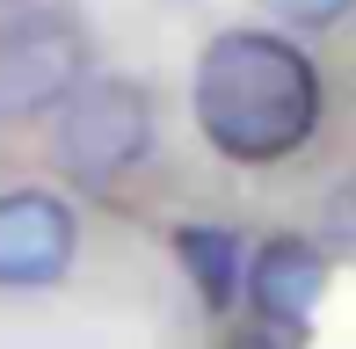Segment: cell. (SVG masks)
I'll return each instance as SVG.
<instances>
[{"mask_svg": "<svg viewBox=\"0 0 356 349\" xmlns=\"http://www.w3.org/2000/svg\"><path fill=\"white\" fill-rule=\"evenodd\" d=\"M189 102H197V131L240 168L291 161L327 117L320 66L277 29H218L197 58Z\"/></svg>", "mask_w": 356, "mask_h": 349, "instance_id": "1", "label": "cell"}, {"mask_svg": "<svg viewBox=\"0 0 356 349\" xmlns=\"http://www.w3.org/2000/svg\"><path fill=\"white\" fill-rule=\"evenodd\" d=\"M51 117H58L51 124L58 168H66L73 182H88V189L131 174L145 161V146H153V95H145L138 81H124V73H95V81H80Z\"/></svg>", "mask_w": 356, "mask_h": 349, "instance_id": "2", "label": "cell"}, {"mask_svg": "<svg viewBox=\"0 0 356 349\" xmlns=\"http://www.w3.org/2000/svg\"><path fill=\"white\" fill-rule=\"evenodd\" d=\"M88 81V37L66 15H22L0 37V109H58L66 95Z\"/></svg>", "mask_w": 356, "mask_h": 349, "instance_id": "3", "label": "cell"}, {"mask_svg": "<svg viewBox=\"0 0 356 349\" xmlns=\"http://www.w3.org/2000/svg\"><path fill=\"white\" fill-rule=\"evenodd\" d=\"M80 218L51 189H15L0 197V291H44L73 269Z\"/></svg>", "mask_w": 356, "mask_h": 349, "instance_id": "4", "label": "cell"}, {"mask_svg": "<svg viewBox=\"0 0 356 349\" xmlns=\"http://www.w3.org/2000/svg\"><path fill=\"white\" fill-rule=\"evenodd\" d=\"M320 291H327V247L305 241V233H277L248 255V277H240V298L254 306V320L298 335L320 313Z\"/></svg>", "mask_w": 356, "mask_h": 349, "instance_id": "5", "label": "cell"}, {"mask_svg": "<svg viewBox=\"0 0 356 349\" xmlns=\"http://www.w3.org/2000/svg\"><path fill=\"white\" fill-rule=\"evenodd\" d=\"M175 255H182L189 284L211 313H225L240 298V277H248V255H240V233L233 226H175Z\"/></svg>", "mask_w": 356, "mask_h": 349, "instance_id": "6", "label": "cell"}, {"mask_svg": "<svg viewBox=\"0 0 356 349\" xmlns=\"http://www.w3.org/2000/svg\"><path fill=\"white\" fill-rule=\"evenodd\" d=\"M320 247L342 255V262H356V174L327 197V211H320Z\"/></svg>", "mask_w": 356, "mask_h": 349, "instance_id": "7", "label": "cell"}, {"mask_svg": "<svg viewBox=\"0 0 356 349\" xmlns=\"http://www.w3.org/2000/svg\"><path fill=\"white\" fill-rule=\"evenodd\" d=\"M269 8H277L291 29H327V22H342L356 0H269Z\"/></svg>", "mask_w": 356, "mask_h": 349, "instance_id": "8", "label": "cell"}, {"mask_svg": "<svg viewBox=\"0 0 356 349\" xmlns=\"http://www.w3.org/2000/svg\"><path fill=\"white\" fill-rule=\"evenodd\" d=\"M298 335H284V327H269V320H248V327H233L225 335V349H291Z\"/></svg>", "mask_w": 356, "mask_h": 349, "instance_id": "9", "label": "cell"}]
</instances>
